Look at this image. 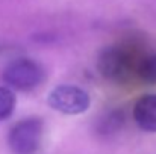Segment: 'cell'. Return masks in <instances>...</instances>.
Masks as SVG:
<instances>
[{"mask_svg": "<svg viewBox=\"0 0 156 154\" xmlns=\"http://www.w3.org/2000/svg\"><path fill=\"white\" fill-rule=\"evenodd\" d=\"M146 54L127 47H108L100 53L97 68L111 82L124 83L138 79V70Z\"/></svg>", "mask_w": 156, "mask_h": 154, "instance_id": "1", "label": "cell"}, {"mask_svg": "<svg viewBox=\"0 0 156 154\" xmlns=\"http://www.w3.org/2000/svg\"><path fill=\"white\" fill-rule=\"evenodd\" d=\"M2 77L11 89L32 91L46 80V71L37 60L29 57H18L5 67Z\"/></svg>", "mask_w": 156, "mask_h": 154, "instance_id": "2", "label": "cell"}, {"mask_svg": "<svg viewBox=\"0 0 156 154\" xmlns=\"http://www.w3.org/2000/svg\"><path fill=\"white\" fill-rule=\"evenodd\" d=\"M44 121L41 118H24L12 125L8 145L14 154H35L43 144Z\"/></svg>", "mask_w": 156, "mask_h": 154, "instance_id": "3", "label": "cell"}, {"mask_svg": "<svg viewBox=\"0 0 156 154\" xmlns=\"http://www.w3.org/2000/svg\"><path fill=\"white\" fill-rule=\"evenodd\" d=\"M47 103L53 110L65 115H79L88 110L91 98L87 91L73 85H59L50 91Z\"/></svg>", "mask_w": 156, "mask_h": 154, "instance_id": "4", "label": "cell"}, {"mask_svg": "<svg viewBox=\"0 0 156 154\" xmlns=\"http://www.w3.org/2000/svg\"><path fill=\"white\" fill-rule=\"evenodd\" d=\"M133 119L140 128L156 133V94H144L133 104Z\"/></svg>", "mask_w": 156, "mask_h": 154, "instance_id": "5", "label": "cell"}, {"mask_svg": "<svg viewBox=\"0 0 156 154\" xmlns=\"http://www.w3.org/2000/svg\"><path fill=\"white\" fill-rule=\"evenodd\" d=\"M17 98L11 88L0 86V121L8 119L15 110Z\"/></svg>", "mask_w": 156, "mask_h": 154, "instance_id": "6", "label": "cell"}, {"mask_svg": "<svg viewBox=\"0 0 156 154\" xmlns=\"http://www.w3.org/2000/svg\"><path fill=\"white\" fill-rule=\"evenodd\" d=\"M138 79L147 83H156V54H146L138 70Z\"/></svg>", "mask_w": 156, "mask_h": 154, "instance_id": "7", "label": "cell"}]
</instances>
